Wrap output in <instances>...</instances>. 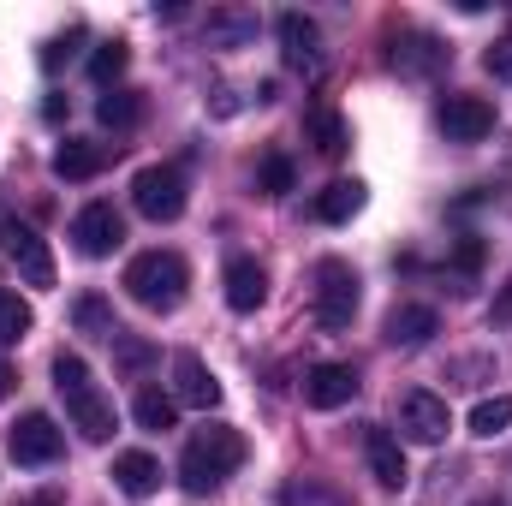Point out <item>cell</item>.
<instances>
[{
    "instance_id": "6da1fadb",
    "label": "cell",
    "mask_w": 512,
    "mask_h": 506,
    "mask_svg": "<svg viewBox=\"0 0 512 506\" xmlns=\"http://www.w3.org/2000/svg\"><path fill=\"white\" fill-rule=\"evenodd\" d=\"M239 465H245V435L227 429V423H203V429L185 441V453H179V483H185L191 495H209V489H221Z\"/></svg>"
},
{
    "instance_id": "7a4b0ae2",
    "label": "cell",
    "mask_w": 512,
    "mask_h": 506,
    "mask_svg": "<svg viewBox=\"0 0 512 506\" xmlns=\"http://www.w3.org/2000/svg\"><path fill=\"white\" fill-rule=\"evenodd\" d=\"M54 393L66 399V417H72V429H78L84 441H108V435H114V399L96 387L90 364H84L78 352H60V358H54Z\"/></svg>"
},
{
    "instance_id": "3957f363",
    "label": "cell",
    "mask_w": 512,
    "mask_h": 506,
    "mask_svg": "<svg viewBox=\"0 0 512 506\" xmlns=\"http://www.w3.org/2000/svg\"><path fill=\"white\" fill-rule=\"evenodd\" d=\"M131 292V304H143V310H155V316H167V310H179L185 304V286H191V268H185V256L173 251H143L126 262V280H120Z\"/></svg>"
},
{
    "instance_id": "277c9868",
    "label": "cell",
    "mask_w": 512,
    "mask_h": 506,
    "mask_svg": "<svg viewBox=\"0 0 512 506\" xmlns=\"http://www.w3.org/2000/svg\"><path fill=\"white\" fill-rule=\"evenodd\" d=\"M358 316V268L340 262V256H322L316 262V322L322 328H352Z\"/></svg>"
},
{
    "instance_id": "5b68a950",
    "label": "cell",
    "mask_w": 512,
    "mask_h": 506,
    "mask_svg": "<svg viewBox=\"0 0 512 506\" xmlns=\"http://www.w3.org/2000/svg\"><path fill=\"white\" fill-rule=\"evenodd\" d=\"M131 203L149 221H179L185 215V173L179 167H143L131 179Z\"/></svg>"
},
{
    "instance_id": "8992f818",
    "label": "cell",
    "mask_w": 512,
    "mask_h": 506,
    "mask_svg": "<svg viewBox=\"0 0 512 506\" xmlns=\"http://www.w3.org/2000/svg\"><path fill=\"white\" fill-rule=\"evenodd\" d=\"M0 251H6V262H18V274H24L30 286H54V256H48V239H42L36 227L12 221L6 209H0Z\"/></svg>"
},
{
    "instance_id": "52a82bcc",
    "label": "cell",
    "mask_w": 512,
    "mask_h": 506,
    "mask_svg": "<svg viewBox=\"0 0 512 506\" xmlns=\"http://www.w3.org/2000/svg\"><path fill=\"white\" fill-rule=\"evenodd\" d=\"M435 126L447 131V143H483V137L495 131V102H489V96H465V90H453V96H441Z\"/></svg>"
},
{
    "instance_id": "ba28073f",
    "label": "cell",
    "mask_w": 512,
    "mask_h": 506,
    "mask_svg": "<svg viewBox=\"0 0 512 506\" xmlns=\"http://www.w3.org/2000/svg\"><path fill=\"white\" fill-rule=\"evenodd\" d=\"M453 60V48L441 42V36H429V30H399L393 42H387V66L399 72V78H429V72H441Z\"/></svg>"
},
{
    "instance_id": "9c48e42d",
    "label": "cell",
    "mask_w": 512,
    "mask_h": 506,
    "mask_svg": "<svg viewBox=\"0 0 512 506\" xmlns=\"http://www.w3.org/2000/svg\"><path fill=\"white\" fill-rule=\"evenodd\" d=\"M399 429H405V441H417V447H435V441H447V429H453V417H447V399H441V393H423V387H411V393L399 399Z\"/></svg>"
},
{
    "instance_id": "30bf717a",
    "label": "cell",
    "mask_w": 512,
    "mask_h": 506,
    "mask_svg": "<svg viewBox=\"0 0 512 506\" xmlns=\"http://www.w3.org/2000/svg\"><path fill=\"white\" fill-rule=\"evenodd\" d=\"M6 453H12L18 465H54V459H60V429H54V417H48V411H24V417L6 429Z\"/></svg>"
},
{
    "instance_id": "8fae6325",
    "label": "cell",
    "mask_w": 512,
    "mask_h": 506,
    "mask_svg": "<svg viewBox=\"0 0 512 506\" xmlns=\"http://www.w3.org/2000/svg\"><path fill=\"white\" fill-rule=\"evenodd\" d=\"M72 245L78 256H114L126 245V215L114 209V203H90V209H78V221H72Z\"/></svg>"
},
{
    "instance_id": "7c38bea8",
    "label": "cell",
    "mask_w": 512,
    "mask_h": 506,
    "mask_svg": "<svg viewBox=\"0 0 512 506\" xmlns=\"http://www.w3.org/2000/svg\"><path fill=\"white\" fill-rule=\"evenodd\" d=\"M280 54H286V66H298V72H322V30H316V18H304V12H280Z\"/></svg>"
},
{
    "instance_id": "4fadbf2b",
    "label": "cell",
    "mask_w": 512,
    "mask_h": 506,
    "mask_svg": "<svg viewBox=\"0 0 512 506\" xmlns=\"http://www.w3.org/2000/svg\"><path fill=\"white\" fill-rule=\"evenodd\" d=\"M173 399L179 405H197V411H215L221 405V381H215V370L197 352H179L173 358Z\"/></svg>"
},
{
    "instance_id": "5bb4252c",
    "label": "cell",
    "mask_w": 512,
    "mask_h": 506,
    "mask_svg": "<svg viewBox=\"0 0 512 506\" xmlns=\"http://www.w3.org/2000/svg\"><path fill=\"white\" fill-rule=\"evenodd\" d=\"M352 393H358V370L352 364H316L304 376V405H316V411H340Z\"/></svg>"
},
{
    "instance_id": "9a60e30c",
    "label": "cell",
    "mask_w": 512,
    "mask_h": 506,
    "mask_svg": "<svg viewBox=\"0 0 512 506\" xmlns=\"http://www.w3.org/2000/svg\"><path fill=\"white\" fill-rule=\"evenodd\" d=\"M120 155V143H90V137H66L60 149H54V173L60 179H96L108 161Z\"/></svg>"
},
{
    "instance_id": "2e32d148",
    "label": "cell",
    "mask_w": 512,
    "mask_h": 506,
    "mask_svg": "<svg viewBox=\"0 0 512 506\" xmlns=\"http://www.w3.org/2000/svg\"><path fill=\"white\" fill-rule=\"evenodd\" d=\"M364 459H370V477H376L382 489H405V477H411V471H405V453H399V441L387 435L382 423L364 429Z\"/></svg>"
},
{
    "instance_id": "e0dca14e",
    "label": "cell",
    "mask_w": 512,
    "mask_h": 506,
    "mask_svg": "<svg viewBox=\"0 0 512 506\" xmlns=\"http://www.w3.org/2000/svg\"><path fill=\"white\" fill-rule=\"evenodd\" d=\"M221 286H227V304H233V310H256V304L268 298V268H262L256 256H233L227 274H221Z\"/></svg>"
},
{
    "instance_id": "ac0fdd59",
    "label": "cell",
    "mask_w": 512,
    "mask_h": 506,
    "mask_svg": "<svg viewBox=\"0 0 512 506\" xmlns=\"http://www.w3.org/2000/svg\"><path fill=\"white\" fill-rule=\"evenodd\" d=\"M387 346H429L435 334H441V316L429 310V304H399L393 316H387Z\"/></svg>"
},
{
    "instance_id": "d6986e66",
    "label": "cell",
    "mask_w": 512,
    "mask_h": 506,
    "mask_svg": "<svg viewBox=\"0 0 512 506\" xmlns=\"http://www.w3.org/2000/svg\"><path fill=\"white\" fill-rule=\"evenodd\" d=\"M114 483H120V495H131V501H149L161 489V465L149 453H120L114 459Z\"/></svg>"
},
{
    "instance_id": "ffe728a7",
    "label": "cell",
    "mask_w": 512,
    "mask_h": 506,
    "mask_svg": "<svg viewBox=\"0 0 512 506\" xmlns=\"http://www.w3.org/2000/svg\"><path fill=\"white\" fill-rule=\"evenodd\" d=\"M358 209H364V185H358V179H334V185L316 197V221H322V227H340V221H352Z\"/></svg>"
},
{
    "instance_id": "44dd1931",
    "label": "cell",
    "mask_w": 512,
    "mask_h": 506,
    "mask_svg": "<svg viewBox=\"0 0 512 506\" xmlns=\"http://www.w3.org/2000/svg\"><path fill=\"white\" fill-rule=\"evenodd\" d=\"M251 36H256V12H245V6H215L209 12V48H239Z\"/></svg>"
},
{
    "instance_id": "7402d4cb",
    "label": "cell",
    "mask_w": 512,
    "mask_h": 506,
    "mask_svg": "<svg viewBox=\"0 0 512 506\" xmlns=\"http://www.w3.org/2000/svg\"><path fill=\"white\" fill-rule=\"evenodd\" d=\"M131 417H137V429L161 435V429H173V417H179V399H173V393H161V387H143V393L131 399Z\"/></svg>"
},
{
    "instance_id": "603a6c76",
    "label": "cell",
    "mask_w": 512,
    "mask_h": 506,
    "mask_svg": "<svg viewBox=\"0 0 512 506\" xmlns=\"http://www.w3.org/2000/svg\"><path fill=\"white\" fill-rule=\"evenodd\" d=\"M72 322H78V328H84V334H90V340H108V346H114V340H120V334H126V328H120V322H114V310H108V298H96V292H90V298H78V304H72Z\"/></svg>"
},
{
    "instance_id": "cb8c5ba5",
    "label": "cell",
    "mask_w": 512,
    "mask_h": 506,
    "mask_svg": "<svg viewBox=\"0 0 512 506\" xmlns=\"http://www.w3.org/2000/svg\"><path fill=\"white\" fill-rule=\"evenodd\" d=\"M310 143H316V155L340 161V155H346V143H352V131H346V120H340L334 108H310Z\"/></svg>"
},
{
    "instance_id": "d4e9b609",
    "label": "cell",
    "mask_w": 512,
    "mask_h": 506,
    "mask_svg": "<svg viewBox=\"0 0 512 506\" xmlns=\"http://www.w3.org/2000/svg\"><path fill=\"white\" fill-rule=\"evenodd\" d=\"M96 120L108 131H131L143 120V96H131V90H108L102 102H96Z\"/></svg>"
},
{
    "instance_id": "484cf974",
    "label": "cell",
    "mask_w": 512,
    "mask_h": 506,
    "mask_svg": "<svg viewBox=\"0 0 512 506\" xmlns=\"http://www.w3.org/2000/svg\"><path fill=\"white\" fill-rule=\"evenodd\" d=\"M507 429H512V399H507V393H495V399H477V405H471V435L495 441V435H507Z\"/></svg>"
},
{
    "instance_id": "4316f807",
    "label": "cell",
    "mask_w": 512,
    "mask_h": 506,
    "mask_svg": "<svg viewBox=\"0 0 512 506\" xmlns=\"http://www.w3.org/2000/svg\"><path fill=\"white\" fill-rule=\"evenodd\" d=\"M30 322H36V316H30V304H24L18 292H6V286H0V346L24 340V334H30Z\"/></svg>"
},
{
    "instance_id": "83f0119b",
    "label": "cell",
    "mask_w": 512,
    "mask_h": 506,
    "mask_svg": "<svg viewBox=\"0 0 512 506\" xmlns=\"http://www.w3.org/2000/svg\"><path fill=\"white\" fill-rule=\"evenodd\" d=\"M126 66H131V48L120 42V36H114V42H102V48L90 54V78H96V84H114Z\"/></svg>"
},
{
    "instance_id": "f1b7e54d",
    "label": "cell",
    "mask_w": 512,
    "mask_h": 506,
    "mask_svg": "<svg viewBox=\"0 0 512 506\" xmlns=\"http://www.w3.org/2000/svg\"><path fill=\"white\" fill-rule=\"evenodd\" d=\"M280 506H352V501L340 489H328V483H286Z\"/></svg>"
},
{
    "instance_id": "f546056e",
    "label": "cell",
    "mask_w": 512,
    "mask_h": 506,
    "mask_svg": "<svg viewBox=\"0 0 512 506\" xmlns=\"http://www.w3.org/2000/svg\"><path fill=\"white\" fill-rule=\"evenodd\" d=\"M78 48H84V30H78V24H72L66 36H48V42H42V72H60Z\"/></svg>"
},
{
    "instance_id": "4dcf8cb0",
    "label": "cell",
    "mask_w": 512,
    "mask_h": 506,
    "mask_svg": "<svg viewBox=\"0 0 512 506\" xmlns=\"http://www.w3.org/2000/svg\"><path fill=\"white\" fill-rule=\"evenodd\" d=\"M256 185H262L268 197H286V191H292V161H286V155H262Z\"/></svg>"
},
{
    "instance_id": "1f68e13d",
    "label": "cell",
    "mask_w": 512,
    "mask_h": 506,
    "mask_svg": "<svg viewBox=\"0 0 512 506\" xmlns=\"http://www.w3.org/2000/svg\"><path fill=\"white\" fill-rule=\"evenodd\" d=\"M114 358H120V370H126V376H137V370H149V364H155V346L120 334V340H114Z\"/></svg>"
},
{
    "instance_id": "d6a6232c",
    "label": "cell",
    "mask_w": 512,
    "mask_h": 506,
    "mask_svg": "<svg viewBox=\"0 0 512 506\" xmlns=\"http://www.w3.org/2000/svg\"><path fill=\"white\" fill-rule=\"evenodd\" d=\"M453 268H459V274H477V268H483V239H477V233H465V239L453 245Z\"/></svg>"
},
{
    "instance_id": "836d02e7",
    "label": "cell",
    "mask_w": 512,
    "mask_h": 506,
    "mask_svg": "<svg viewBox=\"0 0 512 506\" xmlns=\"http://www.w3.org/2000/svg\"><path fill=\"white\" fill-rule=\"evenodd\" d=\"M483 66H489L495 78H512V36H501V42H495V48L483 54Z\"/></svg>"
},
{
    "instance_id": "e575fe53",
    "label": "cell",
    "mask_w": 512,
    "mask_h": 506,
    "mask_svg": "<svg viewBox=\"0 0 512 506\" xmlns=\"http://www.w3.org/2000/svg\"><path fill=\"white\" fill-rule=\"evenodd\" d=\"M18 506H60V495H54V489H42V495H24Z\"/></svg>"
},
{
    "instance_id": "d590c367",
    "label": "cell",
    "mask_w": 512,
    "mask_h": 506,
    "mask_svg": "<svg viewBox=\"0 0 512 506\" xmlns=\"http://www.w3.org/2000/svg\"><path fill=\"white\" fill-rule=\"evenodd\" d=\"M12 387H18V376H12V364H0V399H6Z\"/></svg>"
},
{
    "instance_id": "8d00e7d4",
    "label": "cell",
    "mask_w": 512,
    "mask_h": 506,
    "mask_svg": "<svg viewBox=\"0 0 512 506\" xmlns=\"http://www.w3.org/2000/svg\"><path fill=\"white\" fill-rule=\"evenodd\" d=\"M495 322H512V292L501 298V304H495Z\"/></svg>"
},
{
    "instance_id": "74e56055",
    "label": "cell",
    "mask_w": 512,
    "mask_h": 506,
    "mask_svg": "<svg viewBox=\"0 0 512 506\" xmlns=\"http://www.w3.org/2000/svg\"><path fill=\"white\" fill-rule=\"evenodd\" d=\"M471 506H501V501H471Z\"/></svg>"
}]
</instances>
